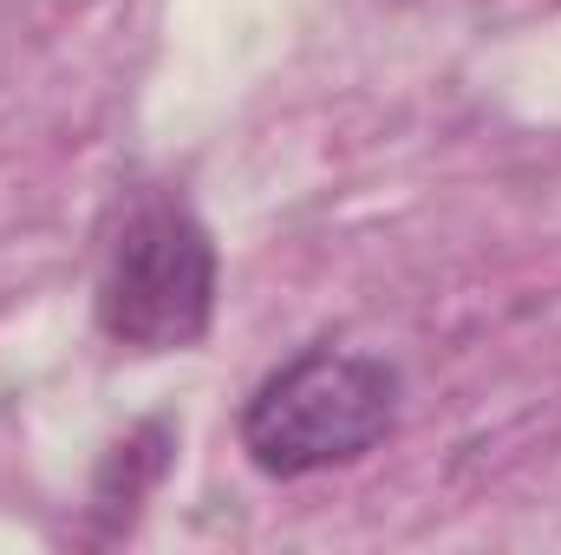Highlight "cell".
I'll list each match as a JSON object with an SVG mask.
<instances>
[{
  "mask_svg": "<svg viewBox=\"0 0 561 555\" xmlns=\"http://www.w3.org/2000/svg\"><path fill=\"white\" fill-rule=\"evenodd\" d=\"M216 314V242L209 229L170 203L144 196L125 216L105 275H99V327L131 353H183L203 340Z\"/></svg>",
  "mask_w": 561,
  "mask_h": 555,
  "instance_id": "7a4b0ae2",
  "label": "cell"
},
{
  "mask_svg": "<svg viewBox=\"0 0 561 555\" xmlns=\"http://www.w3.org/2000/svg\"><path fill=\"white\" fill-rule=\"evenodd\" d=\"M399 424V373L366 353L307 347L242 406V451L268 477H320L359 464Z\"/></svg>",
  "mask_w": 561,
  "mask_h": 555,
  "instance_id": "6da1fadb",
  "label": "cell"
}]
</instances>
